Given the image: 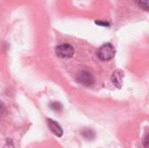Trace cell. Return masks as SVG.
<instances>
[{"label":"cell","mask_w":149,"mask_h":148,"mask_svg":"<svg viewBox=\"0 0 149 148\" xmlns=\"http://www.w3.org/2000/svg\"><path fill=\"white\" fill-rule=\"evenodd\" d=\"M115 53L116 50L114 46L111 43H107L100 47V49L97 51V56L99 59L102 61H109L114 58Z\"/></svg>","instance_id":"1"},{"label":"cell","mask_w":149,"mask_h":148,"mask_svg":"<svg viewBox=\"0 0 149 148\" xmlns=\"http://www.w3.org/2000/svg\"><path fill=\"white\" fill-rule=\"evenodd\" d=\"M76 80L84 86L91 87L94 85L95 79L91 72L86 70H81L78 72L76 76Z\"/></svg>","instance_id":"2"},{"label":"cell","mask_w":149,"mask_h":148,"mask_svg":"<svg viewBox=\"0 0 149 148\" xmlns=\"http://www.w3.org/2000/svg\"><path fill=\"white\" fill-rule=\"evenodd\" d=\"M74 48L70 44H61L55 49L58 57L63 58H70L74 55Z\"/></svg>","instance_id":"3"},{"label":"cell","mask_w":149,"mask_h":148,"mask_svg":"<svg viewBox=\"0 0 149 148\" xmlns=\"http://www.w3.org/2000/svg\"><path fill=\"white\" fill-rule=\"evenodd\" d=\"M124 72L120 69H118L114 71L112 74L111 77V81L112 83L117 87V88H121L123 85V79H124Z\"/></svg>","instance_id":"4"},{"label":"cell","mask_w":149,"mask_h":148,"mask_svg":"<svg viewBox=\"0 0 149 148\" xmlns=\"http://www.w3.org/2000/svg\"><path fill=\"white\" fill-rule=\"evenodd\" d=\"M47 124H48V127L49 129L51 130V132L57 137L60 138L63 136L64 134V131L62 129V127L60 126V125L56 122L55 120H51V119H48L47 120Z\"/></svg>","instance_id":"5"},{"label":"cell","mask_w":149,"mask_h":148,"mask_svg":"<svg viewBox=\"0 0 149 148\" xmlns=\"http://www.w3.org/2000/svg\"><path fill=\"white\" fill-rule=\"evenodd\" d=\"M82 135L85 139H86L88 140H92L95 138V133L91 129H85L82 132Z\"/></svg>","instance_id":"6"},{"label":"cell","mask_w":149,"mask_h":148,"mask_svg":"<svg viewBox=\"0 0 149 148\" xmlns=\"http://www.w3.org/2000/svg\"><path fill=\"white\" fill-rule=\"evenodd\" d=\"M134 2L137 3L138 6H140L141 9H143L146 11H148L149 10V1L148 0H134Z\"/></svg>","instance_id":"7"},{"label":"cell","mask_w":149,"mask_h":148,"mask_svg":"<svg viewBox=\"0 0 149 148\" xmlns=\"http://www.w3.org/2000/svg\"><path fill=\"white\" fill-rule=\"evenodd\" d=\"M50 107L54 111H60L62 109V105L57 101H54V102H52L50 104Z\"/></svg>","instance_id":"8"},{"label":"cell","mask_w":149,"mask_h":148,"mask_svg":"<svg viewBox=\"0 0 149 148\" xmlns=\"http://www.w3.org/2000/svg\"><path fill=\"white\" fill-rule=\"evenodd\" d=\"M143 147L144 148H148V134L147 133L144 137V141H143Z\"/></svg>","instance_id":"9"},{"label":"cell","mask_w":149,"mask_h":148,"mask_svg":"<svg viewBox=\"0 0 149 148\" xmlns=\"http://www.w3.org/2000/svg\"><path fill=\"white\" fill-rule=\"evenodd\" d=\"M4 110H5V108H4V106L3 105V103L0 101V117L3 114V113H4Z\"/></svg>","instance_id":"10"},{"label":"cell","mask_w":149,"mask_h":148,"mask_svg":"<svg viewBox=\"0 0 149 148\" xmlns=\"http://www.w3.org/2000/svg\"><path fill=\"white\" fill-rule=\"evenodd\" d=\"M96 24H100V25H102V26H109V23H107V22L96 21Z\"/></svg>","instance_id":"11"},{"label":"cell","mask_w":149,"mask_h":148,"mask_svg":"<svg viewBox=\"0 0 149 148\" xmlns=\"http://www.w3.org/2000/svg\"><path fill=\"white\" fill-rule=\"evenodd\" d=\"M3 148H15V147H14V145H13L12 143L9 142V143H6L5 146Z\"/></svg>","instance_id":"12"}]
</instances>
